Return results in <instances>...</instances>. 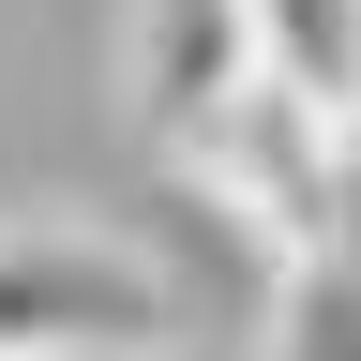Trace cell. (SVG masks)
I'll return each instance as SVG.
<instances>
[{
    "label": "cell",
    "mask_w": 361,
    "mask_h": 361,
    "mask_svg": "<svg viewBox=\"0 0 361 361\" xmlns=\"http://www.w3.org/2000/svg\"><path fill=\"white\" fill-rule=\"evenodd\" d=\"M256 45H271L286 90H316L331 121H361V0H256Z\"/></svg>",
    "instance_id": "obj_4"
},
{
    "label": "cell",
    "mask_w": 361,
    "mask_h": 361,
    "mask_svg": "<svg viewBox=\"0 0 361 361\" xmlns=\"http://www.w3.org/2000/svg\"><path fill=\"white\" fill-rule=\"evenodd\" d=\"M121 75H135V135H166V151H196V135L241 106V90L271 75L256 45V0H135L121 30Z\"/></svg>",
    "instance_id": "obj_2"
},
{
    "label": "cell",
    "mask_w": 361,
    "mask_h": 361,
    "mask_svg": "<svg viewBox=\"0 0 361 361\" xmlns=\"http://www.w3.org/2000/svg\"><path fill=\"white\" fill-rule=\"evenodd\" d=\"M151 331H166V286L121 241L0 226V361H135Z\"/></svg>",
    "instance_id": "obj_1"
},
{
    "label": "cell",
    "mask_w": 361,
    "mask_h": 361,
    "mask_svg": "<svg viewBox=\"0 0 361 361\" xmlns=\"http://www.w3.org/2000/svg\"><path fill=\"white\" fill-rule=\"evenodd\" d=\"M256 361H361V241L271 271V331H256Z\"/></svg>",
    "instance_id": "obj_3"
}]
</instances>
